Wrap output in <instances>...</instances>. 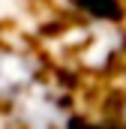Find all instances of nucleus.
I'll use <instances>...</instances> for the list:
<instances>
[{
    "label": "nucleus",
    "mask_w": 126,
    "mask_h": 129,
    "mask_svg": "<svg viewBox=\"0 0 126 129\" xmlns=\"http://www.w3.org/2000/svg\"><path fill=\"white\" fill-rule=\"evenodd\" d=\"M0 129H21V126H18V123H15L6 111H0Z\"/></svg>",
    "instance_id": "7ed1b4c3"
},
{
    "label": "nucleus",
    "mask_w": 126,
    "mask_h": 129,
    "mask_svg": "<svg viewBox=\"0 0 126 129\" xmlns=\"http://www.w3.org/2000/svg\"><path fill=\"white\" fill-rule=\"evenodd\" d=\"M36 81H42L39 60L27 51L0 42V111L15 105Z\"/></svg>",
    "instance_id": "f257e3e1"
},
{
    "label": "nucleus",
    "mask_w": 126,
    "mask_h": 129,
    "mask_svg": "<svg viewBox=\"0 0 126 129\" xmlns=\"http://www.w3.org/2000/svg\"><path fill=\"white\" fill-rule=\"evenodd\" d=\"M75 6L84 9L87 15L99 18V21H120L123 18L120 0H75Z\"/></svg>",
    "instance_id": "f03ea898"
}]
</instances>
